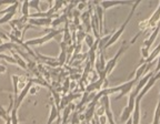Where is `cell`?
<instances>
[{"label": "cell", "instance_id": "1", "mask_svg": "<svg viewBox=\"0 0 160 124\" xmlns=\"http://www.w3.org/2000/svg\"><path fill=\"white\" fill-rule=\"evenodd\" d=\"M139 3H140V1H137V2L133 3L132 9H131V11H130L129 16H128L127 19L125 20V22H123L122 25H121V27H120L119 29L117 30V31H115V32H113L112 35H111V37H110L109 41H108V43L106 45L105 49H107V48H109L110 45H112L113 43H116L118 41V39H119V38L121 37V35L123 33V31H125V29H126V27H127V25L129 23V21L131 20V18H132L133 13H135V11H136V8L138 7V5H139Z\"/></svg>", "mask_w": 160, "mask_h": 124}, {"label": "cell", "instance_id": "2", "mask_svg": "<svg viewBox=\"0 0 160 124\" xmlns=\"http://www.w3.org/2000/svg\"><path fill=\"white\" fill-rule=\"evenodd\" d=\"M47 31H48V33L43 36V37L27 40L25 43L28 45V47H30V45H45V43H47L48 41H50V40H52L53 38L57 37V35L61 33L62 31H65V30H47Z\"/></svg>", "mask_w": 160, "mask_h": 124}, {"label": "cell", "instance_id": "3", "mask_svg": "<svg viewBox=\"0 0 160 124\" xmlns=\"http://www.w3.org/2000/svg\"><path fill=\"white\" fill-rule=\"evenodd\" d=\"M127 49H128V45H127V42L125 41V42L122 43V47L120 48L119 51H118V52L115 55V57H113L112 59H110L109 61L107 62V64H106V68H105V73H106V75H109L110 73L112 72V70L115 69L116 64H117L118 59H119L120 55H122V53L125 52V51Z\"/></svg>", "mask_w": 160, "mask_h": 124}, {"label": "cell", "instance_id": "4", "mask_svg": "<svg viewBox=\"0 0 160 124\" xmlns=\"http://www.w3.org/2000/svg\"><path fill=\"white\" fill-rule=\"evenodd\" d=\"M52 18H29L28 25L36 27V26H42V27H49L52 23Z\"/></svg>", "mask_w": 160, "mask_h": 124}, {"label": "cell", "instance_id": "5", "mask_svg": "<svg viewBox=\"0 0 160 124\" xmlns=\"http://www.w3.org/2000/svg\"><path fill=\"white\" fill-rule=\"evenodd\" d=\"M32 82H31V80L29 79V82L27 83V85H26L25 88H23L21 91H20V93H19V95H18V98H17V100L15 101V107H16V109H19V107L21 105V102L23 101V99H25L26 97H27L28 94H29V91H30V88L32 87Z\"/></svg>", "mask_w": 160, "mask_h": 124}, {"label": "cell", "instance_id": "6", "mask_svg": "<svg viewBox=\"0 0 160 124\" xmlns=\"http://www.w3.org/2000/svg\"><path fill=\"white\" fill-rule=\"evenodd\" d=\"M153 75V72H149L147 75H145V77H142L141 79L139 80V81L137 82V85H136V89H133V93L136 94V97H138V94H139L140 92H141V90L145 88V85L148 83V81H149V79Z\"/></svg>", "mask_w": 160, "mask_h": 124}, {"label": "cell", "instance_id": "7", "mask_svg": "<svg viewBox=\"0 0 160 124\" xmlns=\"http://www.w3.org/2000/svg\"><path fill=\"white\" fill-rule=\"evenodd\" d=\"M92 3L96 6L95 13H96V16H97L98 20H99V32H100V36H101L103 31V9L101 8V6H100V3L98 2V1L92 2Z\"/></svg>", "mask_w": 160, "mask_h": 124}, {"label": "cell", "instance_id": "8", "mask_svg": "<svg viewBox=\"0 0 160 124\" xmlns=\"http://www.w3.org/2000/svg\"><path fill=\"white\" fill-rule=\"evenodd\" d=\"M160 22V3H159V7L157 8L153 15L148 19V25H149V28L151 30H155L157 28V26L159 25Z\"/></svg>", "mask_w": 160, "mask_h": 124}, {"label": "cell", "instance_id": "9", "mask_svg": "<svg viewBox=\"0 0 160 124\" xmlns=\"http://www.w3.org/2000/svg\"><path fill=\"white\" fill-rule=\"evenodd\" d=\"M36 55H37L38 58V61H41L43 62V63H46V64L50 65V67L52 68H56V67H59V63H58V60L55 59V58H49V57H46V55H40L38 51H36Z\"/></svg>", "mask_w": 160, "mask_h": 124}, {"label": "cell", "instance_id": "10", "mask_svg": "<svg viewBox=\"0 0 160 124\" xmlns=\"http://www.w3.org/2000/svg\"><path fill=\"white\" fill-rule=\"evenodd\" d=\"M159 32H160V22H159V25L157 26V28H156V29L153 30L152 32L150 33L149 38L145 40V48H147V49H150V48H151L152 43L155 42V40L157 39V37H158V35H159Z\"/></svg>", "mask_w": 160, "mask_h": 124}, {"label": "cell", "instance_id": "11", "mask_svg": "<svg viewBox=\"0 0 160 124\" xmlns=\"http://www.w3.org/2000/svg\"><path fill=\"white\" fill-rule=\"evenodd\" d=\"M156 82H157V80H156L155 74H153L152 77L149 79V81H148V83L145 85V88H143V89L141 90V92H140L139 94H138V97H137V99H136V100H137V101H141V99H142V98L145 97L146 93H147V92L153 87V84H155Z\"/></svg>", "mask_w": 160, "mask_h": 124}, {"label": "cell", "instance_id": "12", "mask_svg": "<svg viewBox=\"0 0 160 124\" xmlns=\"http://www.w3.org/2000/svg\"><path fill=\"white\" fill-rule=\"evenodd\" d=\"M100 6H101V8L103 9V11L105 10H108L110 9V8L115 7V6H120V5H131L132 2H130V1H101V2H99Z\"/></svg>", "mask_w": 160, "mask_h": 124}, {"label": "cell", "instance_id": "13", "mask_svg": "<svg viewBox=\"0 0 160 124\" xmlns=\"http://www.w3.org/2000/svg\"><path fill=\"white\" fill-rule=\"evenodd\" d=\"M59 117H60L59 110L57 109V107L55 104H51V107H50V115H49V119H48L47 124H52Z\"/></svg>", "mask_w": 160, "mask_h": 124}, {"label": "cell", "instance_id": "14", "mask_svg": "<svg viewBox=\"0 0 160 124\" xmlns=\"http://www.w3.org/2000/svg\"><path fill=\"white\" fill-rule=\"evenodd\" d=\"M131 119H132V124H139V122H140V101H137V100H136V107L132 112V115H131Z\"/></svg>", "mask_w": 160, "mask_h": 124}, {"label": "cell", "instance_id": "15", "mask_svg": "<svg viewBox=\"0 0 160 124\" xmlns=\"http://www.w3.org/2000/svg\"><path fill=\"white\" fill-rule=\"evenodd\" d=\"M10 52H11V55H12V57L15 58L16 62H17V64L19 65V68H21V69H23V70H27V71H28L27 62H26L25 60L22 59V58L20 57V55H18L17 52H15V50H11Z\"/></svg>", "mask_w": 160, "mask_h": 124}, {"label": "cell", "instance_id": "16", "mask_svg": "<svg viewBox=\"0 0 160 124\" xmlns=\"http://www.w3.org/2000/svg\"><path fill=\"white\" fill-rule=\"evenodd\" d=\"M21 13H22L23 18H26V19H29L30 15H29V1L28 0H26V1H23L22 3H21Z\"/></svg>", "mask_w": 160, "mask_h": 124}, {"label": "cell", "instance_id": "17", "mask_svg": "<svg viewBox=\"0 0 160 124\" xmlns=\"http://www.w3.org/2000/svg\"><path fill=\"white\" fill-rule=\"evenodd\" d=\"M131 115H132V112L130 111L129 107H126L125 109H123L122 113H121V117H120V120H121V122L122 123H126V122L128 121V120L131 117Z\"/></svg>", "mask_w": 160, "mask_h": 124}, {"label": "cell", "instance_id": "18", "mask_svg": "<svg viewBox=\"0 0 160 124\" xmlns=\"http://www.w3.org/2000/svg\"><path fill=\"white\" fill-rule=\"evenodd\" d=\"M12 79V84H13V92H15V101L17 100L18 95H19V89H18V83H19V75H11Z\"/></svg>", "mask_w": 160, "mask_h": 124}, {"label": "cell", "instance_id": "19", "mask_svg": "<svg viewBox=\"0 0 160 124\" xmlns=\"http://www.w3.org/2000/svg\"><path fill=\"white\" fill-rule=\"evenodd\" d=\"M63 22H67V13H65V15L60 16V17L53 19L51 26H52V27H57V26L61 25V23H63Z\"/></svg>", "mask_w": 160, "mask_h": 124}, {"label": "cell", "instance_id": "20", "mask_svg": "<svg viewBox=\"0 0 160 124\" xmlns=\"http://www.w3.org/2000/svg\"><path fill=\"white\" fill-rule=\"evenodd\" d=\"M159 123H160V99H159V101H158L157 107H156L152 124H159Z\"/></svg>", "mask_w": 160, "mask_h": 124}, {"label": "cell", "instance_id": "21", "mask_svg": "<svg viewBox=\"0 0 160 124\" xmlns=\"http://www.w3.org/2000/svg\"><path fill=\"white\" fill-rule=\"evenodd\" d=\"M10 122L11 124H18V110L13 107L10 112Z\"/></svg>", "mask_w": 160, "mask_h": 124}, {"label": "cell", "instance_id": "22", "mask_svg": "<svg viewBox=\"0 0 160 124\" xmlns=\"http://www.w3.org/2000/svg\"><path fill=\"white\" fill-rule=\"evenodd\" d=\"M95 41L96 40L93 39V37L91 35H89V33H87L86 35V38H85V42L87 43V45H88V48H92V45H95Z\"/></svg>", "mask_w": 160, "mask_h": 124}, {"label": "cell", "instance_id": "23", "mask_svg": "<svg viewBox=\"0 0 160 124\" xmlns=\"http://www.w3.org/2000/svg\"><path fill=\"white\" fill-rule=\"evenodd\" d=\"M0 60H5V61H8L9 63H11V64H17V62H16L15 58H13V57H9V55H2V53H0Z\"/></svg>", "mask_w": 160, "mask_h": 124}, {"label": "cell", "instance_id": "24", "mask_svg": "<svg viewBox=\"0 0 160 124\" xmlns=\"http://www.w3.org/2000/svg\"><path fill=\"white\" fill-rule=\"evenodd\" d=\"M39 5H40V1H39V0H33V1H29V7L35 8V9L37 10L38 12H41V9H40Z\"/></svg>", "mask_w": 160, "mask_h": 124}, {"label": "cell", "instance_id": "25", "mask_svg": "<svg viewBox=\"0 0 160 124\" xmlns=\"http://www.w3.org/2000/svg\"><path fill=\"white\" fill-rule=\"evenodd\" d=\"M0 117H2V119L5 120L6 122L9 121V120H10V115L8 114L7 112H6V110L3 109V107H1V105H0Z\"/></svg>", "mask_w": 160, "mask_h": 124}, {"label": "cell", "instance_id": "26", "mask_svg": "<svg viewBox=\"0 0 160 124\" xmlns=\"http://www.w3.org/2000/svg\"><path fill=\"white\" fill-rule=\"evenodd\" d=\"M86 35H87V33L83 32L82 30H79V31H78V33H77V42H78V45H80V42H81L82 40H85Z\"/></svg>", "mask_w": 160, "mask_h": 124}, {"label": "cell", "instance_id": "27", "mask_svg": "<svg viewBox=\"0 0 160 124\" xmlns=\"http://www.w3.org/2000/svg\"><path fill=\"white\" fill-rule=\"evenodd\" d=\"M105 107L103 105H101L100 107H98L97 110H96V112H95V114H96V117H103L105 115Z\"/></svg>", "mask_w": 160, "mask_h": 124}, {"label": "cell", "instance_id": "28", "mask_svg": "<svg viewBox=\"0 0 160 124\" xmlns=\"http://www.w3.org/2000/svg\"><path fill=\"white\" fill-rule=\"evenodd\" d=\"M149 55H150L149 49H147V48H145V47L141 48V57H142V60L143 59L147 60L148 58H149Z\"/></svg>", "mask_w": 160, "mask_h": 124}, {"label": "cell", "instance_id": "29", "mask_svg": "<svg viewBox=\"0 0 160 124\" xmlns=\"http://www.w3.org/2000/svg\"><path fill=\"white\" fill-rule=\"evenodd\" d=\"M69 88H70V80H69V78H67V79H66V81H65V83H63V87H62V91H63V93H65V94L68 92Z\"/></svg>", "mask_w": 160, "mask_h": 124}, {"label": "cell", "instance_id": "30", "mask_svg": "<svg viewBox=\"0 0 160 124\" xmlns=\"http://www.w3.org/2000/svg\"><path fill=\"white\" fill-rule=\"evenodd\" d=\"M78 5V7H77V10L78 11H83V10L86 9V7H87V5H88V2H78L77 3Z\"/></svg>", "mask_w": 160, "mask_h": 124}, {"label": "cell", "instance_id": "31", "mask_svg": "<svg viewBox=\"0 0 160 124\" xmlns=\"http://www.w3.org/2000/svg\"><path fill=\"white\" fill-rule=\"evenodd\" d=\"M37 91H38V88L37 87H31V88H30V91H29V93H30V94H36V93H37Z\"/></svg>", "mask_w": 160, "mask_h": 124}, {"label": "cell", "instance_id": "32", "mask_svg": "<svg viewBox=\"0 0 160 124\" xmlns=\"http://www.w3.org/2000/svg\"><path fill=\"white\" fill-rule=\"evenodd\" d=\"M6 71H7V68H6V65L0 64V73H6Z\"/></svg>", "mask_w": 160, "mask_h": 124}, {"label": "cell", "instance_id": "33", "mask_svg": "<svg viewBox=\"0 0 160 124\" xmlns=\"http://www.w3.org/2000/svg\"><path fill=\"white\" fill-rule=\"evenodd\" d=\"M125 124H132V119H131V117H130V119L129 120H128V121L127 122H126V123Z\"/></svg>", "mask_w": 160, "mask_h": 124}, {"label": "cell", "instance_id": "34", "mask_svg": "<svg viewBox=\"0 0 160 124\" xmlns=\"http://www.w3.org/2000/svg\"><path fill=\"white\" fill-rule=\"evenodd\" d=\"M2 39H1V38H0V45H2Z\"/></svg>", "mask_w": 160, "mask_h": 124}]
</instances>
